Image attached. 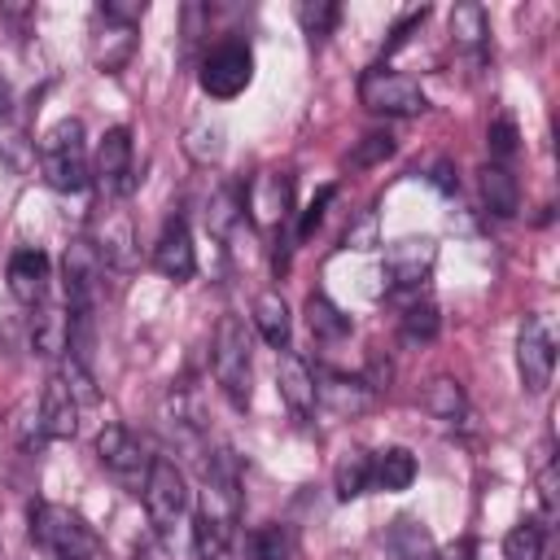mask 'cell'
<instances>
[{"mask_svg":"<svg viewBox=\"0 0 560 560\" xmlns=\"http://www.w3.org/2000/svg\"><path fill=\"white\" fill-rule=\"evenodd\" d=\"M206 486H201V508L192 516V551L197 560H236L241 556V481H236V459L228 451L210 455L201 464Z\"/></svg>","mask_w":560,"mask_h":560,"instance_id":"cell-1","label":"cell"},{"mask_svg":"<svg viewBox=\"0 0 560 560\" xmlns=\"http://www.w3.org/2000/svg\"><path fill=\"white\" fill-rule=\"evenodd\" d=\"M31 538L48 560H105V542L96 538V529L79 512L48 499L31 503Z\"/></svg>","mask_w":560,"mask_h":560,"instance_id":"cell-2","label":"cell"},{"mask_svg":"<svg viewBox=\"0 0 560 560\" xmlns=\"http://www.w3.org/2000/svg\"><path fill=\"white\" fill-rule=\"evenodd\" d=\"M39 171H44L48 188H57V192H83L88 188L92 166H88V140H83L79 118H57L39 136Z\"/></svg>","mask_w":560,"mask_h":560,"instance_id":"cell-3","label":"cell"},{"mask_svg":"<svg viewBox=\"0 0 560 560\" xmlns=\"http://www.w3.org/2000/svg\"><path fill=\"white\" fill-rule=\"evenodd\" d=\"M210 368L219 389L228 394L232 407H249V385H254V363H249V332L236 315H223L210 341Z\"/></svg>","mask_w":560,"mask_h":560,"instance_id":"cell-4","label":"cell"},{"mask_svg":"<svg viewBox=\"0 0 560 560\" xmlns=\"http://www.w3.org/2000/svg\"><path fill=\"white\" fill-rule=\"evenodd\" d=\"M96 459H101V468H105L122 490H131V494L144 490V477H149L153 455H149V446L140 442L136 429H127V424H105V429L96 433Z\"/></svg>","mask_w":560,"mask_h":560,"instance_id":"cell-5","label":"cell"},{"mask_svg":"<svg viewBox=\"0 0 560 560\" xmlns=\"http://www.w3.org/2000/svg\"><path fill=\"white\" fill-rule=\"evenodd\" d=\"M249 79H254V52H249V44H241V39L214 44V48L201 57V70H197L201 92L214 96V101L241 96V92L249 88Z\"/></svg>","mask_w":560,"mask_h":560,"instance_id":"cell-6","label":"cell"},{"mask_svg":"<svg viewBox=\"0 0 560 560\" xmlns=\"http://www.w3.org/2000/svg\"><path fill=\"white\" fill-rule=\"evenodd\" d=\"M359 101L372 109V114H389V118H411V114H424L429 101L420 92L416 79L389 70V66H372L363 70L359 79Z\"/></svg>","mask_w":560,"mask_h":560,"instance_id":"cell-7","label":"cell"},{"mask_svg":"<svg viewBox=\"0 0 560 560\" xmlns=\"http://www.w3.org/2000/svg\"><path fill=\"white\" fill-rule=\"evenodd\" d=\"M140 499H144L149 521H153V525L166 534L171 525H179V521H184V512H188V503H192V490H188V477L175 468V459L153 455Z\"/></svg>","mask_w":560,"mask_h":560,"instance_id":"cell-8","label":"cell"},{"mask_svg":"<svg viewBox=\"0 0 560 560\" xmlns=\"http://www.w3.org/2000/svg\"><path fill=\"white\" fill-rule=\"evenodd\" d=\"M438 262V241L433 236H402L385 249V280L394 298H416L424 293L429 276Z\"/></svg>","mask_w":560,"mask_h":560,"instance_id":"cell-9","label":"cell"},{"mask_svg":"<svg viewBox=\"0 0 560 560\" xmlns=\"http://www.w3.org/2000/svg\"><path fill=\"white\" fill-rule=\"evenodd\" d=\"M92 179L101 188L105 201H118L136 188V149H131V131L127 127H109L96 144V162H92Z\"/></svg>","mask_w":560,"mask_h":560,"instance_id":"cell-10","label":"cell"},{"mask_svg":"<svg viewBox=\"0 0 560 560\" xmlns=\"http://www.w3.org/2000/svg\"><path fill=\"white\" fill-rule=\"evenodd\" d=\"M516 372L529 394H542L556 372V341L542 315H525L516 328Z\"/></svg>","mask_w":560,"mask_h":560,"instance_id":"cell-11","label":"cell"},{"mask_svg":"<svg viewBox=\"0 0 560 560\" xmlns=\"http://www.w3.org/2000/svg\"><path fill=\"white\" fill-rule=\"evenodd\" d=\"M101 254L88 236L70 241L66 245V258H61V284H66V311H92L96 306V284H101Z\"/></svg>","mask_w":560,"mask_h":560,"instance_id":"cell-12","label":"cell"},{"mask_svg":"<svg viewBox=\"0 0 560 560\" xmlns=\"http://www.w3.org/2000/svg\"><path fill=\"white\" fill-rule=\"evenodd\" d=\"M153 267L166 276V280H192L197 271V249H192V232L184 223V214H171L153 241Z\"/></svg>","mask_w":560,"mask_h":560,"instance_id":"cell-13","label":"cell"},{"mask_svg":"<svg viewBox=\"0 0 560 560\" xmlns=\"http://www.w3.org/2000/svg\"><path fill=\"white\" fill-rule=\"evenodd\" d=\"M35 420H39V433L52 438V442L74 438V429H79V398H74V389H70V381H66L61 372L48 376L44 398H39V416H35Z\"/></svg>","mask_w":560,"mask_h":560,"instance_id":"cell-14","label":"cell"},{"mask_svg":"<svg viewBox=\"0 0 560 560\" xmlns=\"http://www.w3.org/2000/svg\"><path fill=\"white\" fill-rule=\"evenodd\" d=\"M289 201H293V175H284V171H267V175H258L254 188H249V214H254V223L267 228V232H280V228H284Z\"/></svg>","mask_w":560,"mask_h":560,"instance_id":"cell-15","label":"cell"},{"mask_svg":"<svg viewBox=\"0 0 560 560\" xmlns=\"http://www.w3.org/2000/svg\"><path fill=\"white\" fill-rule=\"evenodd\" d=\"M88 48H92L96 70L118 74V70L131 61V52H136V26H122V22H109V18H101V13H96Z\"/></svg>","mask_w":560,"mask_h":560,"instance_id":"cell-16","label":"cell"},{"mask_svg":"<svg viewBox=\"0 0 560 560\" xmlns=\"http://www.w3.org/2000/svg\"><path fill=\"white\" fill-rule=\"evenodd\" d=\"M48 280H52V262L44 249H18L9 258V293L26 306H39L44 293H48Z\"/></svg>","mask_w":560,"mask_h":560,"instance_id":"cell-17","label":"cell"},{"mask_svg":"<svg viewBox=\"0 0 560 560\" xmlns=\"http://www.w3.org/2000/svg\"><path fill=\"white\" fill-rule=\"evenodd\" d=\"M276 385H280V398L289 402V411L293 416H311L315 411V372L306 368V359L302 354H293V350H284L280 354V363H276Z\"/></svg>","mask_w":560,"mask_h":560,"instance_id":"cell-18","label":"cell"},{"mask_svg":"<svg viewBox=\"0 0 560 560\" xmlns=\"http://www.w3.org/2000/svg\"><path fill=\"white\" fill-rule=\"evenodd\" d=\"M31 346L44 359L66 354V346H70V311L52 306V302H39V311L31 315Z\"/></svg>","mask_w":560,"mask_h":560,"instance_id":"cell-19","label":"cell"},{"mask_svg":"<svg viewBox=\"0 0 560 560\" xmlns=\"http://www.w3.org/2000/svg\"><path fill=\"white\" fill-rule=\"evenodd\" d=\"M385 560H438L433 534L416 516H398L385 529Z\"/></svg>","mask_w":560,"mask_h":560,"instance_id":"cell-20","label":"cell"},{"mask_svg":"<svg viewBox=\"0 0 560 560\" xmlns=\"http://www.w3.org/2000/svg\"><path fill=\"white\" fill-rule=\"evenodd\" d=\"M477 184H481V201H486V210H490V214L512 219V214L521 210V184H516V175H512L508 166L486 162V166H481V175H477Z\"/></svg>","mask_w":560,"mask_h":560,"instance_id":"cell-21","label":"cell"},{"mask_svg":"<svg viewBox=\"0 0 560 560\" xmlns=\"http://www.w3.org/2000/svg\"><path fill=\"white\" fill-rule=\"evenodd\" d=\"M96 245V254H101V262L105 267H118V271H127L131 262H136V241H131V219L127 214H118V210H105V228H101V241H92Z\"/></svg>","mask_w":560,"mask_h":560,"instance_id":"cell-22","label":"cell"},{"mask_svg":"<svg viewBox=\"0 0 560 560\" xmlns=\"http://www.w3.org/2000/svg\"><path fill=\"white\" fill-rule=\"evenodd\" d=\"M411 481H416V455L407 446H389V451H376L372 455V490L398 494Z\"/></svg>","mask_w":560,"mask_h":560,"instance_id":"cell-23","label":"cell"},{"mask_svg":"<svg viewBox=\"0 0 560 560\" xmlns=\"http://www.w3.org/2000/svg\"><path fill=\"white\" fill-rule=\"evenodd\" d=\"M315 398H324V402H332V411H350V416H359V411H368L372 402H376V389L368 385V381H346V376H315Z\"/></svg>","mask_w":560,"mask_h":560,"instance_id":"cell-24","label":"cell"},{"mask_svg":"<svg viewBox=\"0 0 560 560\" xmlns=\"http://www.w3.org/2000/svg\"><path fill=\"white\" fill-rule=\"evenodd\" d=\"M245 551H249V560H298V534L280 521H267V525L249 529Z\"/></svg>","mask_w":560,"mask_h":560,"instance_id":"cell-25","label":"cell"},{"mask_svg":"<svg viewBox=\"0 0 560 560\" xmlns=\"http://www.w3.org/2000/svg\"><path fill=\"white\" fill-rule=\"evenodd\" d=\"M254 324H258V332H262V341H267V346L289 350L293 319H289V306H284V298H280V293H258V302H254Z\"/></svg>","mask_w":560,"mask_h":560,"instance_id":"cell-26","label":"cell"},{"mask_svg":"<svg viewBox=\"0 0 560 560\" xmlns=\"http://www.w3.org/2000/svg\"><path fill=\"white\" fill-rule=\"evenodd\" d=\"M306 328H311V337L315 341H324V346H332V341H341V337H350V315L346 311H337L324 293H311L306 298Z\"/></svg>","mask_w":560,"mask_h":560,"instance_id":"cell-27","label":"cell"},{"mask_svg":"<svg viewBox=\"0 0 560 560\" xmlns=\"http://www.w3.org/2000/svg\"><path fill=\"white\" fill-rule=\"evenodd\" d=\"M332 490H337L341 503L368 494L372 490V455L368 451H346L337 459V468H332Z\"/></svg>","mask_w":560,"mask_h":560,"instance_id":"cell-28","label":"cell"},{"mask_svg":"<svg viewBox=\"0 0 560 560\" xmlns=\"http://www.w3.org/2000/svg\"><path fill=\"white\" fill-rule=\"evenodd\" d=\"M451 39H455L459 48H468V52L486 48V39H490V18H486V9H481L477 0H459V4L451 9Z\"/></svg>","mask_w":560,"mask_h":560,"instance_id":"cell-29","label":"cell"},{"mask_svg":"<svg viewBox=\"0 0 560 560\" xmlns=\"http://www.w3.org/2000/svg\"><path fill=\"white\" fill-rule=\"evenodd\" d=\"M424 407H429L442 424H464V420H468V398H464L459 381H451V376H438V381L424 389Z\"/></svg>","mask_w":560,"mask_h":560,"instance_id":"cell-30","label":"cell"},{"mask_svg":"<svg viewBox=\"0 0 560 560\" xmlns=\"http://www.w3.org/2000/svg\"><path fill=\"white\" fill-rule=\"evenodd\" d=\"M398 324H402V337H407V341H433L438 328H442V315H438V306H433L424 293H416V298L402 302Z\"/></svg>","mask_w":560,"mask_h":560,"instance_id":"cell-31","label":"cell"},{"mask_svg":"<svg viewBox=\"0 0 560 560\" xmlns=\"http://www.w3.org/2000/svg\"><path fill=\"white\" fill-rule=\"evenodd\" d=\"M542 551H547V525H542V516H525L503 538V556L508 560H542Z\"/></svg>","mask_w":560,"mask_h":560,"instance_id":"cell-32","label":"cell"},{"mask_svg":"<svg viewBox=\"0 0 560 560\" xmlns=\"http://www.w3.org/2000/svg\"><path fill=\"white\" fill-rule=\"evenodd\" d=\"M184 149H188V158H192V162H201V166L219 162V153H223V127H219V122H210V118L192 122V127H188V136H184Z\"/></svg>","mask_w":560,"mask_h":560,"instance_id":"cell-33","label":"cell"},{"mask_svg":"<svg viewBox=\"0 0 560 560\" xmlns=\"http://www.w3.org/2000/svg\"><path fill=\"white\" fill-rule=\"evenodd\" d=\"M337 18H341V4H337V0H302V4H298V26H302L311 39L332 35Z\"/></svg>","mask_w":560,"mask_h":560,"instance_id":"cell-34","label":"cell"},{"mask_svg":"<svg viewBox=\"0 0 560 560\" xmlns=\"http://www.w3.org/2000/svg\"><path fill=\"white\" fill-rule=\"evenodd\" d=\"M486 149H490V162H499V166L516 158L521 136H516V122H512L508 114H499V118L490 122V131H486Z\"/></svg>","mask_w":560,"mask_h":560,"instance_id":"cell-35","label":"cell"},{"mask_svg":"<svg viewBox=\"0 0 560 560\" xmlns=\"http://www.w3.org/2000/svg\"><path fill=\"white\" fill-rule=\"evenodd\" d=\"M394 153V136L389 131H368L363 140H359V149H354V166H372V162H381V158H389Z\"/></svg>","mask_w":560,"mask_h":560,"instance_id":"cell-36","label":"cell"},{"mask_svg":"<svg viewBox=\"0 0 560 560\" xmlns=\"http://www.w3.org/2000/svg\"><path fill=\"white\" fill-rule=\"evenodd\" d=\"M332 197H337V188H332V184H324V188H319V197H315V201L302 210V219H298V241H311V232L324 223V210H328V201H332Z\"/></svg>","mask_w":560,"mask_h":560,"instance_id":"cell-37","label":"cell"},{"mask_svg":"<svg viewBox=\"0 0 560 560\" xmlns=\"http://www.w3.org/2000/svg\"><path fill=\"white\" fill-rule=\"evenodd\" d=\"M96 13L109 18V22H122V26H140V18H144V0H101Z\"/></svg>","mask_w":560,"mask_h":560,"instance_id":"cell-38","label":"cell"},{"mask_svg":"<svg viewBox=\"0 0 560 560\" xmlns=\"http://www.w3.org/2000/svg\"><path fill=\"white\" fill-rule=\"evenodd\" d=\"M424 18H429V4H420V9H407V13L394 22V31H389V39H385V52H394L398 44H407V35H411V31H416Z\"/></svg>","mask_w":560,"mask_h":560,"instance_id":"cell-39","label":"cell"},{"mask_svg":"<svg viewBox=\"0 0 560 560\" xmlns=\"http://www.w3.org/2000/svg\"><path fill=\"white\" fill-rule=\"evenodd\" d=\"M346 245L350 249H372L376 245V214L372 210H363V219L346 228Z\"/></svg>","mask_w":560,"mask_h":560,"instance_id":"cell-40","label":"cell"},{"mask_svg":"<svg viewBox=\"0 0 560 560\" xmlns=\"http://www.w3.org/2000/svg\"><path fill=\"white\" fill-rule=\"evenodd\" d=\"M538 499H542V516L551 521L556 508H560V503H556V464H551V459L538 464Z\"/></svg>","mask_w":560,"mask_h":560,"instance_id":"cell-41","label":"cell"},{"mask_svg":"<svg viewBox=\"0 0 560 560\" xmlns=\"http://www.w3.org/2000/svg\"><path fill=\"white\" fill-rule=\"evenodd\" d=\"M433 184H438L442 192H455V188H459V179H451V166H446V162L433 166Z\"/></svg>","mask_w":560,"mask_h":560,"instance_id":"cell-42","label":"cell"},{"mask_svg":"<svg viewBox=\"0 0 560 560\" xmlns=\"http://www.w3.org/2000/svg\"><path fill=\"white\" fill-rule=\"evenodd\" d=\"M4 101H9V92H4V83H0V118H4Z\"/></svg>","mask_w":560,"mask_h":560,"instance_id":"cell-43","label":"cell"}]
</instances>
